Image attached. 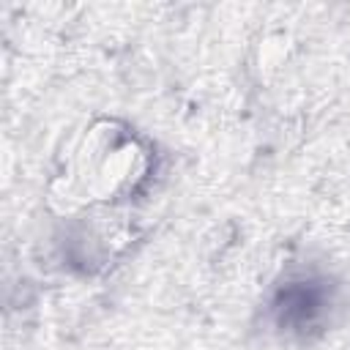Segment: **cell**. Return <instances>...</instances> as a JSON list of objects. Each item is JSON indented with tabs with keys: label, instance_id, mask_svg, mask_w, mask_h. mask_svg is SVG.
I'll return each instance as SVG.
<instances>
[{
	"label": "cell",
	"instance_id": "6da1fadb",
	"mask_svg": "<svg viewBox=\"0 0 350 350\" xmlns=\"http://www.w3.org/2000/svg\"><path fill=\"white\" fill-rule=\"evenodd\" d=\"M323 312V293L312 284H295L287 287L279 298V320L282 325H295V328H306L314 325L317 317Z\"/></svg>",
	"mask_w": 350,
	"mask_h": 350
}]
</instances>
